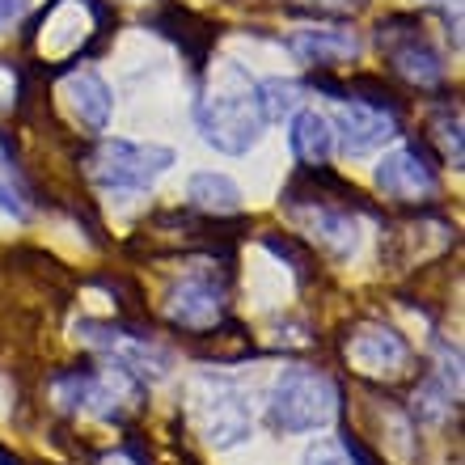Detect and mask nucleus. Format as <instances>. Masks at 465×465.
<instances>
[{"instance_id": "7ed1b4c3", "label": "nucleus", "mask_w": 465, "mask_h": 465, "mask_svg": "<svg viewBox=\"0 0 465 465\" xmlns=\"http://www.w3.org/2000/svg\"><path fill=\"white\" fill-rule=\"evenodd\" d=\"M191 419L212 449H237L254 431L245 393L237 390V381L221 377V372H199L191 381Z\"/></svg>"}, {"instance_id": "4468645a", "label": "nucleus", "mask_w": 465, "mask_h": 465, "mask_svg": "<svg viewBox=\"0 0 465 465\" xmlns=\"http://www.w3.org/2000/svg\"><path fill=\"white\" fill-rule=\"evenodd\" d=\"M288 148H292V157L309 170H322L334 153V132H331V119L313 106H301L292 114V127H288Z\"/></svg>"}, {"instance_id": "20e7f679", "label": "nucleus", "mask_w": 465, "mask_h": 465, "mask_svg": "<svg viewBox=\"0 0 465 465\" xmlns=\"http://www.w3.org/2000/svg\"><path fill=\"white\" fill-rule=\"evenodd\" d=\"M178 153L165 144H140V140H123L111 135L94 148L89 157V178L102 191H148L161 173L173 170Z\"/></svg>"}, {"instance_id": "39448f33", "label": "nucleus", "mask_w": 465, "mask_h": 465, "mask_svg": "<svg viewBox=\"0 0 465 465\" xmlns=\"http://www.w3.org/2000/svg\"><path fill=\"white\" fill-rule=\"evenodd\" d=\"M377 43L381 51H385V60H390V68L402 81H411V85L419 89H431L444 81V55L428 43V35L419 30V25H406V22H390L377 30Z\"/></svg>"}, {"instance_id": "a211bd4d", "label": "nucleus", "mask_w": 465, "mask_h": 465, "mask_svg": "<svg viewBox=\"0 0 465 465\" xmlns=\"http://www.w3.org/2000/svg\"><path fill=\"white\" fill-rule=\"evenodd\" d=\"M431 140L440 144V157L449 165H461L465 157V144H461V114L457 111H440L431 119Z\"/></svg>"}, {"instance_id": "f03ea898", "label": "nucleus", "mask_w": 465, "mask_h": 465, "mask_svg": "<svg viewBox=\"0 0 465 465\" xmlns=\"http://www.w3.org/2000/svg\"><path fill=\"white\" fill-rule=\"evenodd\" d=\"M339 415V390L318 368L292 364L283 368L267 398V423L283 436H305V431L331 428Z\"/></svg>"}, {"instance_id": "4be33fe9", "label": "nucleus", "mask_w": 465, "mask_h": 465, "mask_svg": "<svg viewBox=\"0 0 465 465\" xmlns=\"http://www.w3.org/2000/svg\"><path fill=\"white\" fill-rule=\"evenodd\" d=\"M419 5H461V0H419Z\"/></svg>"}, {"instance_id": "f257e3e1", "label": "nucleus", "mask_w": 465, "mask_h": 465, "mask_svg": "<svg viewBox=\"0 0 465 465\" xmlns=\"http://www.w3.org/2000/svg\"><path fill=\"white\" fill-rule=\"evenodd\" d=\"M195 127L208 148L224 157H245L267 132V119L254 102V81L237 73V85H216L212 94H203L195 102Z\"/></svg>"}, {"instance_id": "1a4fd4ad", "label": "nucleus", "mask_w": 465, "mask_h": 465, "mask_svg": "<svg viewBox=\"0 0 465 465\" xmlns=\"http://www.w3.org/2000/svg\"><path fill=\"white\" fill-rule=\"evenodd\" d=\"M377 186L398 203H423L436 195V170L428 165V157L415 144H398L390 148L377 165Z\"/></svg>"}, {"instance_id": "2eb2a0df", "label": "nucleus", "mask_w": 465, "mask_h": 465, "mask_svg": "<svg viewBox=\"0 0 465 465\" xmlns=\"http://www.w3.org/2000/svg\"><path fill=\"white\" fill-rule=\"evenodd\" d=\"M186 199H191V208L208 212V216H232V212H242V186L232 183L229 173H216V170L191 173Z\"/></svg>"}, {"instance_id": "412c9836", "label": "nucleus", "mask_w": 465, "mask_h": 465, "mask_svg": "<svg viewBox=\"0 0 465 465\" xmlns=\"http://www.w3.org/2000/svg\"><path fill=\"white\" fill-rule=\"evenodd\" d=\"M318 5H331V9H347V5H360V0H318Z\"/></svg>"}, {"instance_id": "6ab92c4d", "label": "nucleus", "mask_w": 465, "mask_h": 465, "mask_svg": "<svg viewBox=\"0 0 465 465\" xmlns=\"http://www.w3.org/2000/svg\"><path fill=\"white\" fill-rule=\"evenodd\" d=\"M301 465H355V457H351V449L347 444H339V440H313L305 449V457H301Z\"/></svg>"}, {"instance_id": "9b49d317", "label": "nucleus", "mask_w": 465, "mask_h": 465, "mask_svg": "<svg viewBox=\"0 0 465 465\" xmlns=\"http://www.w3.org/2000/svg\"><path fill=\"white\" fill-rule=\"evenodd\" d=\"M347 360H351L360 372H368V377H393V372L406 368L411 347H406V339L393 334L390 326H360V331L347 339Z\"/></svg>"}, {"instance_id": "6e6552de", "label": "nucleus", "mask_w": 465, "mask_h": 465, "mask_svg": "<svg viewBox=\"0 0 465 465\" xmlns=\"http://www.w3.org/2000/svg\"><path fill=\"white\" fill-rule=\"evenodd\" d=\"M81 339L85 343H94L98 351H106L111 355V364L114 368H123L127 377H165L170 372V355L161 351L157 343H148V339H140V334H132V331H119V326H94V322H85L81 326Z\"/></svg>"}, {"instance_id": "ddd939ff", "label": "nucleus", "mask_w": 465, "mask_h": 465, "mask_svg": "<svg viewBox=\"0 0 465 465\" xmlns=\"http://www.w3.org/2000/svg\"><path fill=\"white\" fill-rule=\"evenodd\" d=\"M64 98H68L73 114L85 123L89 132H106L111 111H114V94H111V85L94 73V68L68 73V81H64Z\"/></svg>"}, {"instance_id": "5701e85b", "label": "nucleus", "mask_w": 465, "mask_h": 465, "mask_svg": "<svg viewBox=\"0 0 465 465\" xmlns=\"http://www.w3.org/2000/svg\"><path fill=\"white\" fill-rule=\"evenodd\" d=\"M0 465H5V461H0Z\"/></svg>"}, {"instance_id": "f8f14e48", "label": "nucleus", "mask_w": 465, "mask_h": 465, "mask_svg": "<svg viewBox=\"0 0 465 465\" xmlns=\"http://www.w3.org/2000/svg\"><path fill=\"white\" fill-rule=\"evenodd\" d=\"M288 47L309 68H334V64H347L360 55V35L347 25H305L288 38Z\"/></svg>"}, {"instance_id": "423d86ee", "label": "nucleus", "mask_w": 465, "mask_h": 465, "mask_svg": "<svg viewBox=\"0 0 465 465\" xmlns=\"http://www.w3.org/2000/svg\"><path fill=\"white\" fill-rule=\"evenodd\" d=\"M331 119V132H334V144L343 148V157H364L372 148L390 144L398 135V119L393 111L377 106V102H364V98H339Z\"/></svg>"}, {"instance_id": "0eeeda50", "label": "nucleus", "mask_w": 465, "mask_h": 465, "mask_svg": "<svg viewBox=\"0 0 465 465\" xmlns=\"http://www.w3.org/2000/svg\"><path fill=\"white\" fill-rule=\"evenodd\" d=\"M55 390H60L64 406L85 411V415H102V419H119L123 411H127V402L135 398L132 377L114 364H106L102 372H73V377H64Z\"/></svg>"}, {"instance_id": "f3484780", "label": "nucleus", "mask_w": 465, "mask_h": 465, "mask_svg": "<svg viewBox=\"0 0 465 465\" xmlns=\"http://www.w3.org/2000/svg\"><path fill=\"white\" fill-rule=\"evenodd\" d=\"M0 212H9L17 221L30 216V186H25L22 170L13 165V157L0 148Z\"/></svg>"}, {"instance_id": "9d476101", "label": "nucleus", "mask_w": 465, "mask_h": 465, "mask_svg": "<svg viewBox=\"0 0 465 465\" xmlns=\"http://www.w3.org/2000/svg\"><path fill=\"white\" fill-rule=\"evenodd\" d=\"M165 318L183 331H212L224 318V288L208 275H183L165 296Z\"/></svg>"}, {"instance_id": "aec40b11", "label": "nucleus", "mask_w": 465, "mask_h": 465, "mask_svg": "<svg viewBox=\"0 0 465 465\" xmlns=\"http://www.w3.org/2000/svg\"><path fill=\"white\" fill-rule=\"evenodd\" d=\"M30 5H35V0H0V30L17 22V17H22Z\"/></svg>"}, {"instance_id": "dca6fc26", "label": "nucleus", "mask_w": 465, "mask_h": 465, "mask_svg": "<svg viewBox=\"0 0 465 465\" xmlns=\"http://www.w3.org/2000/svg\"><path fill=\"white\" fill-rule=\"evenodd\" d=\"M305 94L309 89L301 85V81H292V76H267V81L254 85V102H258V111H262L267 123L292 119V114L305 106Z\"/></svg>"}]
</instances>
